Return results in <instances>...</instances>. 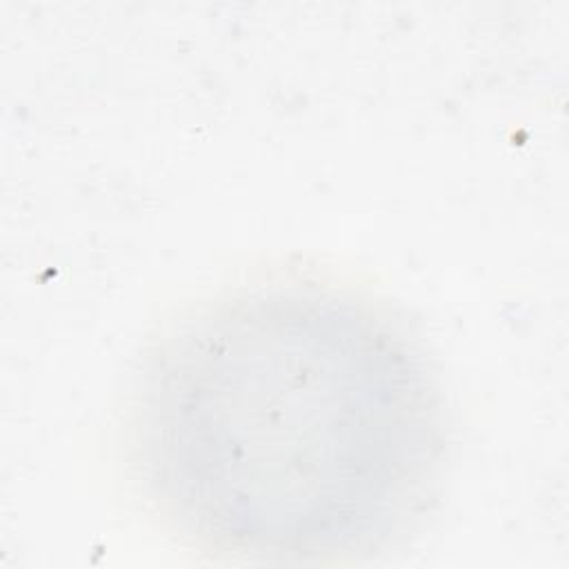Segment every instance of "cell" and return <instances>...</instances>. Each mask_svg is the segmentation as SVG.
Wrapping results in <instances>:
<instances>
[{"mask_svg": "<svg viewBox=\"0 0 569 569\" xmlns=\"http://www.w3.org/2000/svg\"><path fill=\"white\" fill-rule=\"evenodd\" d=\"M449 422L422 342L353 284L271 276L142 356L127 460L160 527L213 560L356 565L433 511Z\"/></svg>", "mask_w": 569, "mask_h": 569, "instance_id": "1", "label": "cell"}]
</instances>
